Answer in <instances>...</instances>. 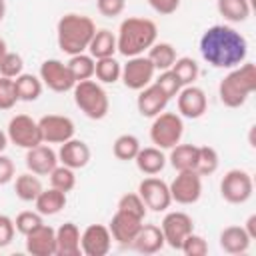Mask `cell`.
<instances>
[{
	"label": "cell",
	"instance_id": "cell-1",
	"mask_svg": "<svg viewBox=\"0 0 256 256\" xmlns=\"http://www.w3.org/2000/svg\"><path fill=\"white\" fill-rule=\"evenodd\" d=\"M200 54L214 68H236L248 56L246 38L232 26L214 24L200 36Z\"/></svg>",
	"mask_w": 256,
	"mask_h": 256
},
{
	"label": "cell",
	"instance_id": "cell-2",
	"mask_svg": "<svg viewBox=\"0 0 256 256\" xmlns=\"http://www.w3.org/2000/svg\"><path fill=\"white\" fill-rule=\"evenodd\" d=\"M156 38H158V28L150 18L130 16L120 22L116 34V50L126 58L140 56L148 52V48L156 42Z\"/></svg>",
	"mask_w": 256,
	"mask_h": 256
},
{
	"label": "cell",
	"instance_id": "cell-3",
	"mask_svg": "<svg viewBox=\"0 0 256 256\" xmlns=\"http://www.w3.org/2000/svg\"><path fill=\"white\" fill-rule=\"evenodd\" d=\"M94 32H96V24L90 16L76 14V12L64 14L56 24L58 48L68 56L82 54L88 50V44Z\"/></svg>",
	"mask_w": 256,
	"mask_h": 256
},
{
	"label": "cell",
	"instance_id": "cell-4",
	"mask_svg": "<svg viewBox=\"0 0 256 256\" xmlns=\"http://www.w3.org/2000/svg\"><path fill=\"white\" fill-rule=\"evenodd\" d=\"M256 90V66L254 62H242L220 80L218 96L226 108H240Z\"/></svg>",
	"mask_w": 256,
	"mask_h": 256
},
{
	"label": "cell",
	"instance_id": "cell-5",
	"mask_svg": "<svg viewBox=\"0 0 256 256\" xmlns=\"http://www.w3.org/2000/svg\"><path fill=\"white\" fill-rule=\"evenodd\" d=\"M74 104L80 108V112L90 120H102L106 118L110 110V100L106 90L96 80H80L72 88Z\"/></svg>",
	"mask_w": 256,
	"mask_h": 256
},
{
	"label": "cell",
	"instance_id": "cell-6",
	"mask_svg": "<svg viewBox=\"0 0 256 256\" xmlns=\"http://www.w3.org/2000/svg\"><path fill=\"white\" fill-rule=\"evenodd\" d=\"M184 134V122L182 116L176 112H160L152 118L150 124V140L154 146L162 150H170L182 140Z\"/></svg>",
	"mask_w": 256,
	"mask_h": 256
},
{
	"label": "cell",
	"instance_id": "cell-7",
	"mask_svg": "<svg viewBox=\"0 0 256 256\" xmlns=\"http://www.w3.org/2000/svg\"><path fill=\"white\" fill-rule=\"evenodd\" d=\"M6 136L8 142L16 144L18 148L30 150L38 144H42V134H40V126L38 120H34L28 114H16L10 118L8 128H6Z\"/></svg>",
	"mask_w": 256,
	"mask_h": 256
},
{
	"label": "cell",
	"instance_id": "cell-8",
	"mask_svg": "<svg viewBox=\"0 0 256 256\" xmlns=\"http://www.w3.org/2000/svg\"><path fill=\"white\" fill-rule=\"evenodd\" d=\"M254 192V182L250 172L242 170V168H232L224 174V178L220 180V194L226 202L230 204H244L250 200Z\"/></svg>",
	"mask_w": 256,
	"mask_h": 256
},
{
	"label": "cell",
	"instance_id": "cell-9",
	"mask_svg": "<svg viewBox=\"0 0 256 256\" xmlns=\"http://www.w3.org/2000/svg\"><path fill=\"white\" fill-rule=\"evenodd\" d=\"M170 198L176 204H196L202 196V176L194 170H182L176 174V178L168 184Z\"/></svg>",
	"mask_w": 256,
	"mask_h": 256
},
{
	"label": "cell",
	"instance_id": "cell-10",
	"mask_svg": "<svg viewBox=\"0 0 256 256\" xmlns=\"http://www.w3.org/2000/svg\"><path fill=\"white\" fill-rule=\"evenodd\" d=\"M156 74V68L152 66V62L148 60V56L140 54V56H132L128 58V62L122 66V74L120 80L124 82V86L128 90H142L148 84H152Z\"/></svg>",
	"mask_w": 256,
	"mask_h": 256
},
{
	"label": "cell",
	"instance_id": "cell-11",
	"mask_svg": "<svg viewBox=\"0 0 256 256\" xmlns=\"http://www.w3.org/2000/svg\"><path fill=\"white\" fill-rule=\"evenodd\" d=\"M40 80L52 92H68L76 84L68 64L58 58H50L40 64Z\"/></svg>",
	"mask_w": 256,
	"mask_h": 256
},
{
	"label": "cell",
	"instance_id": "cell-12",
	"mask_svg": "<svg viewBox=\"0 0 256 256\" xmlns=\"http://www.w3.org/2000/svg\"><path fill=\"white\" fill-rule=\"evenodd\" d=\"M160 230L164 234V242L174 248V250H180L184 238L194 232V220L186 214V212H180V210H174V212H168L164 218H162V224H160Z\"/></svg>",
	"mask_w": 256,
	"mask_h": 256
},
{
	"label": "cell",
	"instance_id": "cell-13",
	"mask_svg": "<svg viewBox=\"0 0 256 256\" xmlns=\"http://www.w3.org/2000/svg\"><path fill=\"white\" fill-rule=\"evenodd\" d=\"M38 126L44 144H64L66 140L74 138L76 132L72 118L62 114H46L38 120Z\"/></svg>",
	"mask_w": 256,
	"mask_h": 256
},
{
	"label": "cell",
	"instance_id": "cell-14",
	"mask_svg": "<svg viewBox=\"0 0 256 256\" xmlns=\"http://www.w3.org/2000/svg\"><path fill=\"white\" fill-rule=\"evenodd\" d=\"M138 194L144 200L146 208L152 212H164L170 208L172 198H170V188L164 180L156 178V176H146L140 184H138Z\"/></svg>",
	"mask_w": 256,
	"mask_h": 256
},
{
	"label": "cell",
	"instance_id": "cell-15",
	"mask_svg": "<svg viewBox=\"0 0 256 256\" xmlns=\"http://www.w3.org/2000/svg\"><path fill=\"white\" fill-rule=\"evenodd\" d=\"M112 248V234L104 224H90L80 232V250L86 256H106Z\"/></svg>",
	"mask_w": 256,
	"mask_h": 256
},
{
	"label": "cell",
	"instance_id": "cell-16",
	"mask_svg": "<svg viewBox=\"0 0 256 256\" xmlns=\"http://www.w3.org/2000/svg\"><path fill=\"white\" fill-rule=\"evenodd\" d=\"M176 104H178V114L182 118L196 120V118L204 116V112L208 108V98L202 88L190 84V86L180 88V92L176 94Z\"/></svg>",
	"mask_w": 256,
	"mask_h": 256
},
{
	"label": "cell",
	"instance_id": "cell-17",
	"mask_svg": "<svg viewBox=\"0 0 256 256\" xmlns=\"http://www.w3.org/2000/svg\"><path fill=\"white\" fill-rule=\"evenodd\" d=\"M26 252L32 256H56V230L48 224H40L36 230L24 236Z\"/></svg>",
	"mask_w": 256,
	"mask_h": 256
},
{
	"label": "cell",
	"instance_id": "cell-18",
	"mask_svg": "<svg viewBox=\"0 0 256 256\" xmlns=\"http://www.w3.org/2000/svg\"><path fill=\"white\" fill-rule=\"evenodd\" d=\"M58 166V154L48 144H38L26 150V168L36 176H48Z\"/></svg>",
	"mask_w": 256,
	"mask_h": 256
},
{
	"label": "cell",
	"instance_id": "cell-19",
	"mask_svg": "<svg viewBox=\"0 0 256 256\" xmlns=\"http://www.w3.org/2000/svg\"><path fill=\"white\" fill-rule=\"evenodd\" d=\"M142 224H144V220L134 218L130 214H124V212L116 210V214L112 216V220L108 224V230L112 234V240H116L122 246H130Z\"/></svg>",
	"mask_w": 256,
	"mask_h": 256
},
{
	"label": "cell",
	"instance_id": "cell-20",
	"mask_svg": "<svg viewBox=\"0 0 256 256\" xmlns=\"http://www.w3.org/2000/svg\"><path fill=\"white\" fill-rule=\"evenodd\" d=\"M90 156H92L90 146L84 140H78V138L66 140L64 144H60V150H58V162L72 168V170L84 168L90 162Z\"/></svg>",
	"mask_w": 256,
	"mask_h": 256
},
{
	"label": "cell",
	"instance_id": "cell-21",
	"mask_svg": "<svg viewBox=\"0 0 256 256\" xmlns=\"http://www.w3.org/2000/svg\"><path fill=\"white\" fill-rule=\"evenodd\" d=\"M168 96L156 86V84H148L146 88L138 90V98H136V108L144 118H154L160 112H164L166 104H168Z\"/></svg>",
	"mask_w": 256,
	"mask_h": 256
},
{
	"label": "cell",
	"instance_id": "cell-22",
	"mask_svg": "<svg viewBox=\"0 0 256 256\" xmlns=\"http://www.w3.org/2000/svg\"><path fill=\"white\" fill-rule=\"evenodd\" d=\"M164 234L160 230V226L156 224H142L138 234L132 240V248L140 254H156L164 248Z\"/></svg>",
	"mask_w": 256,
	"mask_h": 256
},
{
	"label": "cell",
	"instance_id": "cell-23",
	"mask_svg": "<svg viewBox=\"0 0 256 256\" xmlns=\"http://www.w3.org/2000/svg\"><path fill=\"white\" fill-rule=\"evenodd\" d=\"M80 228L74 222H64L56 228V256H80Z\"/></svg>",
	"mask_w": 256,
	"mask_h": 256
},
{
	"label": "cell",
	"instance_id": "cell-24",
	"mask_svg": "<svg viewBox=\"0 0 256 256\" xmlns=\"http://www.w3.org/2000/svg\"><path fill=\"white\" fill-rule=\"evenodd\" d=\"M166 160H168V158L164 156L162 148H158V146L140 148L138 154H136V158H134L136 168H138L142 174H146V176H156V174H160V172L164 170V166H166Z\"/></svg>",
	"mask_w": 256,
	"mask_h": 256
},
{
	"label": "cell",
	"instance_id": "cell-25",
	"mask_svg": "<svg viewBox=\"0 0 256 256\" xmlns=\"http://www.w3.org/2000/svg\"><path fill=\"white\" fill-rule=\"evenodd\" d=\"M220 248L226 254H244L250 248L252 238L244 230V226H226L220 232Z\"/></svg>",
	"mask_w": 256,
	"mask_h": 256
},
{
	"label": "cell",
	"instance_id": "cell-26",
	"mask_svg": "<svg viewBox=\"0 0 256 256\" xmlns=\"http://www.w3.org/2000/svg\"><path fill=\"white\" fill-rule=\"evenodd\" d=\"M116 50V34H112L110 30L102 28V30H96L90 44H88V54L98 60V58H108V56H114Z\"/></svg>",
	"mask_w": 256,
	"mask_h": 256
},
{
	"label": "cell",
	"instance_id": "cell-27",
	"mask_svg": "<svg viewBox=\"0 0 256 256\" xmlns=\"http://www.w3.org/2000/svg\"><path fill=\"white\" fill-rule=\"evenodd\" d=\"M34 204H36V210L42 216H54V214H58L66 206V192L56 190V188L50 186L48 190H42L38 194Z\"/></svg>",
	"mask_w": 256,
	"mask_h": 256
},
{
	"label": "cell",
	"instance_id": "cell-28",
	"mask_svg": "<svg viewBox=\"0 0 256 256\" xmlns=\"http://www.w3.org/2000/svg\"><path fill=\"white\" fill-rule=\"evenodd\" d=\"M14 88H16V96H18V100H22V102H34V100L40 98L44 84H42L40 76L22 72L20 76L14 78Z\"/></svg>",
	"mask_w": 256,
	"mask_h": 256
},
{
	"label": "cell",
	"instance_id": "cell-29",
	"mask_svg": "<svg viewBox=\"0 0 256 256\" xmlns=\"http://www.w3.org/2000/svg\"><path fill=\"white\" fill-rule=\"evenodd\" d=\"M196 156H198V146L196 144H176L170 148V166L176 170V172H182V170H194V164H196Z\"/></svg>",
	"mask_w": 256,
	"mask_h": 256
},
{
	"label": "cell",
	"instance_id": "cell-30",
	"mask_svg": "<svg viewBox=\"0 0 256 256\" xmlns=\"http://www.w3.org/2000/svg\"><path fill=\"white\" fill-rule=\"evenodd\" d=\"M148 60L152 62V66L162 72V70H170L172 64L176 62V48L170 44V42H154L150 48H148Z\"/></svg>",
	"mask_w": 256,
	"mask_h": 256
},
{
	"label": "cell",
	"instance_id": "cell-31",
	"mask_svg": "<svg viewBox=\"0 0 256 256\" xmlns=\"http://www.w3.org/2000/svg\"><path fill=\"white\" fill-rule=\"evenodd\" d=\"M216 8L228 22H246L252 12L250 0H216Z\"/></svg>",
	"mask_w": 256,
	"mask_h": 256
},
{
	"label": "cell",
	"instance_id": "cell-32",
	"mask_svg": "<svg viewBox=\"0 0 256 256\" xmlns=\"http://www.w3.org/2000/svg\"><path fill=\"white\" fill-rule=\"evenodd\" d=\"M42 190H44V188H42V182H40V178H38L36 174L24 172V174H18V176H16L14 192H16V196H18L22 202H34Z\"/></svg>",
	"mask_w": 256,
	"mask_h": 256
},
{
	"label": "cell",
	"instance_id": "cell-33",
	"mask_svg": "<svg viewBox=\"0 0 256 256\" xmlns=\"http://www.w3.org/2000/svg\"><path fill=\"white\" fill-rule=\"evenodd\" d=\"M120 74H122V64L114 56L98 58L94 64V76L98 78L100 84H114L120 80Z\"/></svg>",
	"mask_w": 256,
	"mask_h": 256
},
{
	"label": "cell",
	"instance_id": "cell-34",
	"mask_svg": "<svg viewBox=\"0 0 256 256\" xmlns=\"http://www.w3.org/2000/svg\"><path fill=\"white\" fill-rule=\"evenodd\" d=\"M140 140L134 136V134H120L114 144H112V154L122 160V162H128V160H134L138 150H140Z\"/></svg>",
	"mask_w": 256,
	"mask_h": 256
},
{
	"label": "cell",
	"instance_id": "cell-35",
	"mask_svg": "<svg viewBox=\"0 0 256 256\" xmlns=\"http://www.w3.org/2000/svg\"><path fill=\"white\" fill-rule=\"evenodd\" d=\"M66 64H68V68H70V72H72V76H74L76 82L90 80L94 76V64H96V60L90 54H86V52L70 56V60Z\"/></svg>",
	"mask_w": 256,
	"mask_h": 256
},
{
	"label": "cell",
	"instance_id": "cell-36",
	"mask_svg": "<svg viewBox=\"0 0 256 256\" xmlns=\"http://www.w3.org/2000/svg\"><path fill=\"white\" fill-rule=\"evenodd\" d=\"M220 158L216 148L212 146H198V156H196V164H194V172L200 176H210L218 170Z\"/></svg>",
	"mask_w": 256,
	"mask_h": 256
},
{
	"label": "cell",
	"instance_id": "cell-37",
	"mask_svg": "<svg viewBox=\"0 0 256 256\" xmlns=\"http://www.w3.org/2000/svg\"><path fill=\"white\" fill-rule=\"evenodd\" d=\"M170 70L176 74V78L180 80V84H182V86H190V84H194V80H196V78H198V74H200L198 62H196L194 58H190V56L176 58V62L172 64V68H170Z\"/></svg>",
	"mask_w": 256,
	"mask_h": 256
},
{
	"label": "cell",
	"instance_id": "cell-38",
	"mask_svg": "<svg viewBox=\"0 0 256 256\" xmlns=\"http://www.w3.org/2000/svg\"><path fill=\"white\" fill-rule=\"evenodd\" d=\"M48 178H50V186H52V188L62 190V192H66V194L76 186V174H74V170L68 168V166H64V164L56 166V168L48 174Z\"/></svg>",
	"mask_w": 256,
	"mask_h": 256
},
{
	"label": "cell",
	"instance_id": "cell-39",
	"mask_svg": "<svg viewBox=\"0 0 256 256\" xmlns=\"http://www.w3.org/2000/svg\"><path fill=\"white\" fill-rule=\"evenodd\" d=\"M118 210L120 212H124V214H130V216H134V218H140V220H144L146 218V204H144V200L140 198V194L136 192H128V194H124V196H120V200H118Z\"/></svg>",
	"mask_w": 256,
	"mask_h": 256
},
{
	"label": "cell",
	"instance_id": "cell-40",
	"mask_svg": "<svg viewBox=\"0 0 256 256\" xmlns=\"http://www.w3.org/2000/svg\"><path fill=\"white\" fill-rule=\"evenodd\" d=\"M24 72V60L16 52H8L0 58V76L4 78H16Z\"/></svg>",
	"mask_w": 256,
	"mask_h": 256
},
{
	"label": "cell",
	"instance_id": "cell-41",
	"mask_svg": "<svg viewBox=\"0 0 256 256\" xmlns=\"http://www.w3.org/2000/svg\"><path fill=\"white\" fill-rule=\"evenodd\" d=\"M40 224H44V220H42V214L38 212V210H24V212H20L18 216H16V220H14V226H16V232H20L22 236H26V234H30L32 230H36Z\"/></svg>",
	"mask_w": 256,
	"mask_h": 256
},
{
	"label": "cell",
	"instance_id": "cell-42",
	"mask_svg": "<svg viewBox=\"0 0 256 256\" xmlns=\"http://www.w3.org/2000/svg\"><path fill=\"white\" fill-rule=\"evenodd\" d=\"M180 250H182L186 256H206V254H208V242H206L200 234L190 232V234L184 238Z\"/></svg>",
	"mask_w": 256,
	"mask_h": 256
},
{
	"label": "cell",
	"instance_id": "cell-43",
	"mask_svg": "<svg viewBox=\"0 0 256 256\" xmlns=\"http://www.w3.org/2000/svg\"><path fill=\"white\" fill-rule=\"evenodd\" d=\"M154 84H156L168 98H174V96L180 92V88H182L180 80L176 78V74H174L172 70H162V72L158 74V78L154 80Z\"/></svg>",
	"mask_w": 256,
	"mask_h": 256
},
{
	"label": "cell",
	"instance_id": "cell-44",
	"mask_svg": "<svg viewBox=\"0 0 256 256\" xmlns=\"http://www.w3.org/2000/svg\"><path fill=\"white\" fill-rule=\"evenodd\" d=\"M18 102L16 88H14V78H4L0 76V110H10Z\"/></svg>",
	"mask_w": 256,
	"mask_h": 256
},
{
	"label": "cell",
	"instance_id": "cell-45",
	"mask_svg": "<svg viewBox=\"0 0 256 256\" xmlns=\"http://www.w3.org/2000/svg\"><path fill=\"white\" fill-rule=\"evenodd\" d=\"M96 8L106 18H116L124 12L126 0H96Z\"/></svg>",
	"mask_w": 256,
	"mask_h": 256
},
{
	"label": "cell",
	"instance_id": "cell-46",
	"mask_svg": "<svg viewBox=\"0 0 256 256\" xmlns=\"http://www.w3.org/2000/svg\"><path fill=\"white\" fill-rule=\"evenodd\" d=\"M14 232H16L14 220L10 216H6V214H0V248H6L12 242Z\"/></svg>",
	"mask_w": 256,
	"mask_h": 256
},
{
	"label": "cell",
	"instance_id": "cell-47",
	"mask_svg": "<svg viewBox=\"0 0 256 256\" xmlns=\"http://www.w3.org/2000/svg\"><path fill=\"white\" fill-rule=\"evenodd\" d=\"M146 2L154 12L162 16H170L180 8V0H146Z\"/></svg>",
	"mask_w": 256,
	"mask_h": 256
},
{
	"label": "cell",
	"instance_id": "cell-48",
	"mask_svg": "<svg viewBox=\"0 0 256 256\" xmlns=\"http://www.w3.org/2000/svg\"><path fill=\"white\" fill-rule=\"evenodd\" d=\"M14 172H16V168H14L12 158L0 152V186L8 184L14 178Z\"/></svg>",
	"mask_w": 256,
	"mask_h": 256
},
{
	"label": "cell",
	"instance_id": "cell-49",
	"mask_svg": "<svg viewBox=\"0 0 256 256\" xmlns=\"http://www.w3.org/2000/svg\"><path fill=\"white\" fill-rule=\"evenodd\" d=\"M244 230L248 232V236L254 240L256 238V214H250L248 216V220H246V224H244Z\"/></svg>",
	"mask_w": 256,
	"mask_h": 256
},
{
	"label": "cell",
	"instance_id": "cell-50",
	"mask_svg": "<svg viewBox=\"0 0 256 256\" xmlns=\"http://www.w3.org/2000/svg\"><path fill=\"white\" fill-rule=\"evenodd\" d=\"M6 146H8V136H6V132L0 130V152H4Z\"/></svg>",
	"mask_w": 256,
	"mask_h": 256
},
{
	"label": "cell",
	"instance_id": "cell-51",
	"mask_svg": "<svg viewBox=\"0 0 256 256\" xmlns=\"http://www.w3.org/2000/svg\"><path fill=\"white\" fill-rule=\"evenodd\" d=\"M4 16H6V2L0 0V22L4 20Z\"/></svg>",
	"mask_w": 256,
	"mask_h": 256
},
{
	"label": "cell",
	"instance_id": "cell-52",
	"mask_svg": "<svg viewBox=\"0 0 256 256\" xmlns=\"http://www.w3.org/2000/svg\"><path fill=\"white\" fill-rule=\"evenodd\" d=\"M6 54V42H4V38H0V58Z\"/></svg>",
	"mask_w": 256,
	"mask_h": 256
}]
</instances>
